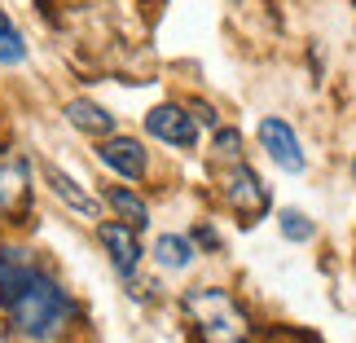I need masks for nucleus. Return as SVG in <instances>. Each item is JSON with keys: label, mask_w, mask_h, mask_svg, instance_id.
Returning <instances> with one entry per match:
<instances>
[{"label": "nucleus", "mask_w": 356, "mask_h": 343, "mask_svg": "<svg viewBox=\"0 0 356 343\" xmlns=\"http://www.w3.org/2000/svg\"><path fill=\"white\" fill-rule=\"evenodd\" d=\"M13 335H22L26 343H58L71 326L79 321V304L66 295V286L53 273L35 269L31 282L5 304Z\"/></svg>", "instance_id": "f257e3e1"}, {"label": "nucleus", "mask_w": 356, "mask_h": 343, "mask_svg": "<svg viewBox=\"0 0 356 343\" xmlns=\"http://www.w3.org/2000/svg\"><path fill=\"white\" fill-rule=\"evenodd\" d=\"M181 308L194 321L202 343H251V317L220 286H194V291H185Z\"/></svg>", "instance_id": "f03ea898"}, {"label": "nucleus", "mask_w": 356, "mask_h": 343, "mask_svg": "<svg viewBox=\"0 0 356 343\" xmlns=\"http://www.w3.org/2000/svg\"><path fill=\"white\" fill-rule=\"evenodd\" d=\"M220 185H225V202L234 207L246 225L251 221H259V216H268V207H273V198H268V189L259 185V176H255V168L251 163H242V159H234L225 168V176H220Z\"/></svg>", "instance_id": "7ed1b4c3"}, {"label": "nucleus", "mask_w": 356, "mask_h": 343, "mask_svg": "<svg viewBox=\"0 0 356 343\" xmlns=\"http://www.w3.org/2000/svg\"><path fill=\"white\" fill-rule=\"evenodd\" d=\"M145 132L154 136V141L172 145V150H194V145H198V119H194V111H189V106H181V102L154 106V111L145 115Z\"/></svg>", "instance_id": "20e7f679"}, {"label": "nucleus", "mask_w": 356, "mask_h": 343, "mask_svg": "<svg viewBox=\"0 0 356 343\" xmlns=\"http://www.w3.org/2000/svg\"><path fill=\"white\" fill-rule=\"evenodd\" d=\"M259 141H264L268 159L277 163L282 172L299 176V172L308 168V159H304V145H299V136H295V128H291V123H286V119H277V115L259 119Z\"/></svg>", "instance_id": "39448f33"}, {"label": "nucleus", "mask_w": 356, "mask_h": 343, "mask_svg": "<svg viewBox=\"0 0 356 343\" xmlns=\"http://www.w3.org/2000/svg\"><path fill=\"white\" fill-rule=\"evenodd\" d=\"M97 159L115 176H123V181H145V172H149V154H145V145L136 141V136H119V132L102 136Z\"/></svg>", "instance_id": "423d86ee"}, {"label": "nucleus", "mask_w": 356, "mask_h": 343, "mask_svg": "<svg viewBox=\"0 0 356 343\" xmlns=\"http://www.w3.org/2000/svg\"><path fill=\"white\" fill-rule=\"evenodd\" d=\"M97 242L106 246V255H111V264L119 278H132L136 269H141V242H136V229L123 225V221H102L97 225Z\"/></svg>", "instance_id": "0eeeda50"}, {"label": "nucleus", "mask_w": 356, "mask_h": 343, "mask_svg": "<svg viewBox=\"0 0 356 343\" xmlns=\"http://www.w3.org/2000/svg\"><path fill=\"white\" fill-rule=\"evenodd\" d=\"M31 198V163L22 154H0V216H18Z\"/></svg>", "instance_id": "6e6552de"}, {"label": "nucleus", "mask_w": 356, "mask_h": 343, "mask_svg": "<svg viewBox=\"0 0 356 343\" xmlns=\"http://www.w3.org/2000/svg\"><path fill=\"white\" fill-rule=\"evenodd\" d=\"M40 172H44V185L53 189V198H62L66 207H71L75 216H84V221H102V202L92 198L88 189L75 181V176H66V172L58 168V163H44Z\"/></svg>", "instance_id": "1a4fd4ad"}, {"label": "nucleus", "mask_w": 356, "mask_h": 343, "mask_svg": "<svg viewBox=\"0 0 356 343\" xmlns=\"http://www.w3.org/2000/svg\"><path fill=\"white\" fill-rule=\"evenodd\" d=\"M35 269L40 264H35V255L26 251V246H0V308H5L9 299L31 282Z\"/></svg>", "instance_id": "9d476101"}, {"label": "nucleus", "mask_w": 356, "mask_h": 343, "mask_svg": "<svg viewBox=\"0 0 356 343\" xmlns=\"http://www.w3.org/2000/svg\"><path fill=\"white\" fill-rule=\"evenodd\" d=\"M66 123H71L75 132H84V136H111L119 123H115V115L106 111V106H97V102H88V97H75V102H66Z\"/></svg>", "instance_id": "9b49d317"}, {"label": "nucleus", "mask_w": 356, "mask_h": 343, "mask_svg": "<svg viewBox=\"0 0 356 343\" xmlns=\"http://www.w3.org/2000/svg\"><path fill=\"white\" fill-rule=\"evenodd\" d=\"M194 238H181V233H163V238H154V264L168 269V273H181L194 264Z\"/></svg>", "instance_id": "f8f14e48"}, {"label": "nucleus", "mask_w": 356, "mask_h": 343, "mask_svg": "<svg viewBox=\"0 0 356 343\" xmlns=\"http://www.w3.org/2000/svg\"><path fill=\"white\" fill-rule=\"evenodd\" d=\"M106 202L115 207V216H119L123 225H132V229H145V225H149V202L136 194V189L111 185V189H106Z\"/></svg>", "instance_id": "ddd939ff"}, {"label": "nucleus", "mask_w": 356, "mask_h": 343, "mask_svg": "<svg viewBox=\"0 0 356 343\" xmlns=\"http://www.w3.org/2000/svg\"><path fill=\"white\" fill-rule=\"evenodd\" d=\"M18 62H26V40L9 22V13L0 9V66H18Z\"/></svg>", "instance_id": "4468645a"}, {"label": "nucleus", "mask_w": 356, "mask_h": 343, "mask_svg": "<svg viewBox=\"0 0 356 343\" xmlns=\"http://www.w3.org/2000/svg\"><path fill=\"white\" fill-rule=\"evenodd\" d=\"M277 229H282L286 242H312V238H317V225H312V216H304L299 207H286V212L277 216Z\"/></svg>", "instance_id": "2eb2a0df"}, {"label": "nucleus", "mask_w": 356, "mask_h": 343, "mask_svg": "<svg viewBox=\"0 0 356 343\" xmlns=\"http://www.w3.org/2000/svg\"><path fill=\"white\" fill-rule=\"evenodd\" d=\"M211 154H216V159H225V163H234V159H242V132H238V128H216Z\"/></svg>", "instance_id": "dca6fc26"}, {"label": "nucleus", "mask_w": 356, "mask_h": 343, "mask_svg": "<svg viewBox=\"0 0 356 343\" xmlns=\"http://www.w3.org/2000/svg\"><path fill=\"white\" fill-rule=\"evenodd\" d=\"M189 111H194L198 123H207V128H220V115H216V106H211V102H194Z\"/></svg>", "instance_id": "f3484780"}, {"label": "nucleus", "mask_w": 356, "mask_h": 343, "mask_svg": "<svg viewBox=\"0 0 356 343\" xmlns=\"http://www.w3.org/2000/svg\"><path fill=\"white\" fill-rule=\"evenodd\" d=\"M194 242L207 246V251H220V233H216L211 225H198V229H194Z\"/></svg>", "instance_id": "a211bd4d"}, {"label": "nucleus", "mask_w": 356, "mask_h": 343, "mask_svg": "<svg viewBox=\"0 0 356 343\" xmlns=\"http://www.w3.org/2000/svg\"><path fill=\"white\" fill-rule=\"evenodd\" d=\"M352 176H356V159H352Z\"/></svg>", "instance_id": "6ab92c4d"}, {"label": "nucleus", "mask_w": 356, "mask_h": 343, "mask_svg": "<svg viewBox=\"0 0 356 343\" xmlns=\"http://www.w3.org/2000/svg\"><path fill=\"white\" fill-rule=\"evenodd\" d=\"M352 5H356V0H352Z\"/></svg>", "instance_id": "aec40b11"}]
</instances>
